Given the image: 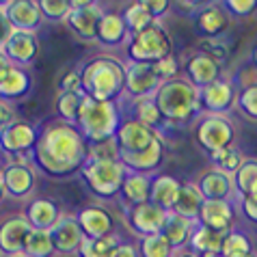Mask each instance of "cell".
Segmentation results:
<instances>
[{
	"mask_svg": "<svg viewBox=\"0 0 257 257\" xmlns=\"http://www.w3.org/2000/svg\"><path fill=\"white\" fill-rule=\"evenodd\" d=\"M87 160L89 145L76 125L54 119L39 127V139L31 152V162L44 175L56 180L71 177L80 173Z\"/></svg>",
	"mask_w": 257,
	"mask_h": 257,
	"instance_id": "1",
	"label": "cell"
},
{
	"mask_svg": "<svg viewBox=\"0 0 257 257\" xmlns=\"http://www.w3.org/2000/svg\"><path fill=\"white\" fill-rule=\"evenodd\" d=\"M82 93L97 102H121L125 91V61L99 54L80 69Z\"/></svg>",
	"mask_w": 257,
	"mask_h": 257,
	"instance_id": "2",
	"label": "cell"
},
{
	"mask_svg": "<svg viewBox=\"0 0 257 257\" xmlns=\"http://www.w3.org/2000/svg\"><path fill=\"white\" fill-rule=\"evenodd\" d=\"M156 106L167 125H184L192 123L201 115V102H199V89L186 76L167 80L156 91Z\"/></svg>",
	"mask_w": 257,
	"mask_h": 257,
	"instance_id": "3",
	"label": "cell"
},
{
	"mask_svg": "<svg viewBox=\"0 0 257 257\" xmlns=\"http://www.w3.org/2000/svg\"><path fill=\"white\" fill-rule=\"evenodd\" d=\"M121 119H123V112L119 102H97L93 97H84L76 127L91 147L115 141Z\"/></svg>",
	"mask_w": 257,
	"mask_h": 257,
	"instance_id": "4",
	"label": "cell"
},
{
	"mask_svg": "<svg viewBox=\"0 0 257 257\" xmlns=\"http://www.w3.org/2000/svg\"><path fill=\"white\" fill-rule=\"evenodd\" d=\"M127 175V169L121 160H106V158H89L80 169V177L89 192L102 201L119 199L121 186Z\"/></svg>",
	"mask_w": 257,
	"mask_h": 257,
	"instance_id": "5",
	"label": "cell"
},
{
	"mask_svg": "<svg viewBox=\"0 0 257 257\" xmlns=\"http://www.w3.org/2000/svg\"><path fill=\"white\" fill-rule=\"evenodd\" d=\"M123 52L127 63H158L173 54V37L162 22H154L145 31L130 35Z\"/></svg>",
	"mask_w": 257,
	"mask_h": 257,
	"instance_id": "6",
	"label": "cell"
},
{
	"mask_svg": "<svg viewBox=\"0 0 257 257\" xmlns=\"http://www.w3.org/2000/svg\"><path fill=\"white\" fill-rule=\"evenodd\" d=\"M192 141L197 143L199 149H203L208 156L220 152V149L235 145V125L229 117L223 115H205L201 112L192 121Z\"/></svg>",
	"mask_w": 257,
	"mask_h": 257,
	"instance_id": "7",
	"label": "cell"
},
{
	"mask_svg": "<svg viewBox=\"0 0 257 257\" xmlns=\"http://www.w3.org/2000/svg\"><path fill=\"white\" fill-rule=\"evenodd\" d=\"M39 127L18 119L0 134V152L11 160H31V152L37 145Z\"/></svg>",
	"mask_w": 257,
	"mask_h": 257,
	"instance_id": "8",
	"label": "cell"
},
{
	"mask_svg": "<svg viewBox=\"0 0 257 257\" xmlns=\"http://www.w3.org/2000/svg\"><path fill=\"white\" fill-rule=\"evenodd\" d=\"M199 102H201V112H205V115L227 117L238 106V84L229 76L223 74L216 82L199 91Z\"/></svg>",
	"mask_w": 257,
	"mask_h": 257,
	"instance_id": "9",
	"label": "cell"
},
{
	"mask_svg": "<svg viewBox=\"0 0 257 257\" xmlns=\"http://www.w3.org/2000/svg\"><path fill=\"white\" fill-rule=\"evenodd\" d=\"M164 84L156 63H125V91L123 99L154 97Z\"/></svg>",
	"mask_w": 257,
	"mask_h": 257,
	"instance_id": "10",
	"label": "cell"
},
{
	"mask_svg": "<svg viewBox=\"0 0 257 257\" xmlns=\"http://www.w3.org/2000/svg\"><path fill=\"white\" fill-rule=\"evenodd\" d=\"M106 9L99 3H91V0H76L71 3V13L65 20V24L78 39L93 44L97 41V26L102 22Z\"/></svg>",
	"mask_w": 257,
	"mask_h": 257,
	"instance_id": "11",
	"label": "cell"
},
{
	"mask_svg": "<svg viewBox=\"0 0 257 257\" xmlns=\"http://www.w3.org/2000/svg\"><path fill=\"white\" fill-rule=\"evenodd\" d=\"M7 197L16 201H26L37 188V169L31 160H9L3 167Z\"/></svg>",
	"mask_w": 257,
	"mask_h": 257,
	"instance_id": "12",
	"label": "cell"
},
{
	"mask_svg": "<svg viewBox=\"0 0 257 257\" xmlns=\"http://www.w3.org/2000/svg\"><path fill=\"white\" fill-rule=\"evenodd\" d=\"M164 218H167V212L152 201L123 208V223L127 225V229L137 235V238L160 233Z\"/></svg>",
	"mask_w": 257,
	"mask_h": 257,
	"instance_id": "13",
	"label": "cell"
},
{
	"mask_svg": "<svg viewBox=\"0 0 257 257\" xmlns=\"http://www.w3.org/2000/svg\"><path fill=\"white\" fill-rule=\"evenodd\" d=\"M240 218L238 201L227 199V201H203L197 216V225L208 227V229L229 233L235 227V220Z\"/></svg>",
	"mask_w": 257,
	"mask_h": 257,
	"instance_id": "14",
	"label": "cell"
},
{
	"mask_svg": "<svg viewBox=\"0 0 257 257\" xmlns=\"http://www.w3.org/2000/svg\"><path fill=\"white\" fill-rule=\"evenodd\" d=\"M195 33L201 39H220L229 26V13L225 11L223 3H205L190 18Z\"/></svg>",
	"mask_w": 257,
	"mask_h": 257,
	"instance_id": "15",
	"label": "cell"
},
{
	"mask_svg": "<svg viewBox=\"0 0 257 257\" xmlns=\"http://www.w3.org/2000/svg\"><path fill=\"white\" fill-rule=\"evenodd\" d=\"M158 137H160V134L156 130H152V127L143 125V123H139L137 119L123 115L115 141H117L119 154H137V152L147 149Z\"/></svg>",
	"mask_w": 257,
	"mask_h": 257,
	"instance_id": "16",
	"label": "cell"
},
{
	"mask_svg": "<svg viewBox=\"0 0 257 257\" xmlns=\"http://www.w3.org/2000/svg\"><path fill=\"white\" fill-rule=\"evenodd\" d=\"M192 184L201 192L203 201H227V199H235L233 177L214 167L203 169Z\"/></svg>",
	"mask_w": 257,
	"mask_h": 257,
	"instance_id": "17",
	"label": "cell"
},
{
	"mask_svg": "<svg viewBox=\"0 0 257 257\" xmlns=\"http://www.w3.org/2000/svg\"><path fill=\"white\" fill-rule=\"evenodd\" d=\"M76 220L84 238H104L108 233H115V216L102 203H91L80 208L76 212Z\"/></svg>",
	"mask_w": 257,
	"mask_h": 257,
	"instance_id": "18",
	"label": "cell"
},
{
	"mask_svg": "<svg viewBox=\"0 0 257 257\" xmlns=\"http://www.w3.org/2000/svg\"><path fill=\"white\" fill-rule=\"evenodd\" d=\"M167 158V147H164L162 137L156 139L152 145L137 154H119L121 164L130 173H143V175H156L160 171Z\"/></svg>",
	"mask_w": 257,
	"mask_h": 257,
	"instance_id": "19",
	"label": "cell"
},
{
	"mask_svg": "<svg viewBox=\"0 0 257 257\" xmlns=\"http://www.w3.org/2000/svg\"><path fill=\"white\" fill-rule=\"evenodd\" d=\"M31 231H33V227L28 223V218L24 216V212L5 218L0 223V253L7 257L24 253V246H26V240Z\"/></svg>",
	"mask_w": 257,
	"mask_h": 257,
	"instance_id": "20",
	"label": "cell"
},
{
	"mask_svg": "<svg viewBox=\"0 0 257 257\" xmlns=\"http://www.w3.org/2000/svg\"><path fill=\"white\" fill-rule=\"evenodd\" d=\"M184 71H186L188 80L201 91L223 76V65L216 59H212L210 54L201 52V50H195L188 56V61L184 63Z\"/></svg>",
	"mask_w": 257,
	"mask_h": 257,
	"instance_id": "21",
	"label": "cell"
},
{
	"mask_svg": "<svg viewBox=\"0 0 257 257\" xmlns=\"http://www.w3.org/2000/svg\"><path fill=\"white\" fill-rule=\"evenodd\" d=\"M50 235H52L56 255H78L84 240V233L76 220V214H61L59 223L50 229Z\"/></svg>",
	"mask_w": 257,
	"mask_h": 257,
	"instance_id": "22",
	"label": "cell"
},
{
	"mask_svg": "<svg viewBox=\"0 0 257 257\" xmlns=\"http://www.w3.org/2000/svg\"><path fill=\"white\" fill-rule=\"evenodd\" d=\"M3 9L16 31L37 33L44 22L37 0H9V3H3Z\"/></svg>",
	"mask_w": 257,
	"mask_h": 257,
	"instance_id": "23",
	"label": "cell"
},
{
	"mask_svg": "<svg viewBox=\"0 0 257 257\" xmlns=\"http://www.w3.org/2000/svg\"><path fill=\"white\" fill-rule=\"evenodd\" d=\"M3 52L7 54V59H9L16 67L28 69L39 56V37H37V33L16 31L11 35V39L7 41Z\"/></svg>",
	"mask_w": 257,
	"mask_h": 257,
	"instance_id": "24",
	"label": "cell"
},
{
	"mask_svg": "<svg viewBox=\"0 0 257 257\" xmlns=\"http://www.w3.org/2000/svg\"><path fill=\"white\" fill-rule=\"evenodd\" d=\"M61 208L54 199H48V197H35L26 203V210H24V216L28 218L33 229H46L50 231L52 227L59 223L61 218Z\"/></svg>",
	"mask_w": 257,
	"mask_h": 257,
	"instance_id": "25",
	"label": "cell"
},
{
	"mask_svg": "<svg viewBox=\"0 0 257 257\" xmlns=\"http://www.w3.org/2000/svg\"><path fill=\"white\" fill-rule=\"evenodd\" d=\"M195 227H197V220H190L177 212H167V218H164L160 233L167 238L171 248H173L175 253H180L184 248H188Z\"/></svg>",
	"mask_w": 257,
	"mask_h": 257,
	"instance_id": "26",
	"label": "cell"
},
{
	"mask_svg": "<svg viewBox=\"0 0 257 257\" xmlns=\"http://www.w3.org/2000/svg\"><path fill=\"white\" fill-rule=\"evenodd\" d=\"M33 91V76L24 67L13 65L7 74L0 78V99L7 104H13L18 99H24Z\"/></svg>",
	"mask_w": 257,
	"mask_h": 257,
	"instance_id": "27",
	"label": "cell"
},
{
	"mask_svg": "<svg viewBox=\"0 0 257 257\" xmlns=\"http://www.w3.org/2000/svg\"><path fill=\"white\" fill-rule=\"evenodd\" d=\"M127 39H130V31L121 11H106L97 26V44L106 48H121L127 44Z\"/></svg>",
	"mask_w": 257,
	"mask_h": 257,
	"instance_id": "28",
	"label": "cell"
},
{
	"mask_svg": "<svg viewBox=\"0 0 257 257\" xmlns=\"http://www.w3.org/2000/svg\"><path fill=\"white\" fill-rule=\"evenodd\" d=\"M152 180L154 175H143V173H130L127 171L123 186L119 192V201L123 208H130V205H141L152 201Z\"/></svg>",
	"mask_w": 257,
	"mask_h": 257,
	"instance_id": "29",
	"label": "cell"
},
{
	"mask_svg": "<svg viewBox=\"0 0 257 257\" xmlns=\"http://www.w3.org/2000/svg\"><path fill=\"white\" fill-rule=\"evenodd\" d=\"M182 182L169 173H156L152 180V203H156L164 212H173L177 197H180Z\"/></svg>",
	"mask_w": 257,
	"mask_h": 257,
	"instance_id": "30",
	"label": "cell"
},
{
	"mask_svg": "<svg viewBox=\"0 0 257 257\" xmlns=\"http://www.w3.org/2000/svg\"><path fill=\"white\" fill-rule=\"evenodd\" d=\"M121 102H127V108L130 112H125V117H132L137 119L139 123L152 127L160 134V130L167 123H164V119L160 115L158 106H156V99L154 97H141V99H121Z\"/></svg>",
	"mask_w": 257,
	"mask_h": 257,
	"instance_id": "31",
	"label": "cell"
},
{
	"mask_svg": "<svg viewBox=\"0 0 257 257\" xmlns=\"http://www.w3.org/2000/svg\"><path fill=\"white\" fill-rule=\"evenodd\" d=\"M227 233L208 229V227L197 225L192 231L190 244L188 248L192 253H197L199 257H220V248H223V240Z\"/></svg>",
	"mask_w": 257,
	"mask_h": 257,
	"instance_id": "32",
	"label": "cell"
},
{
	"mask_svg": "<svg viewBox=\"0 0 257 257\" xmlns=\"http://www.w3.org/2000/svg\"><path fill=\"white\" fill-rule=\"evenodd\" d=\"M255 255V242L244 229L233 227V229L225 235L223 248H220V257H251Z\"/></svg>",
	"mask_w": 257,
	"mask_h": 257,
	"instance_id": "33",
	"label": "cell"
},
{
	"mask_svg": "<svg viewBox=\"0 0 257 257\" xmlns=\"http://www.w3.org/2000/svg\"><path fill=\"white\" fill-rule=\"evenodd\" d=\"M121 244H123V240L117 231L104 235V238H84L78 257H112Z\"/></svg>",
	"mask_w": 257,
	"mask_h": 257,
	"instance_id": "34",
	"label": "cell"
},
{
	"mask_svg": "<svg viewBox=\"0 0 257 257\" xmlns=\"http://www.w3.org/2000/svg\"><path fill=\"white\" fill-rule=\"evenodd\" d=\"M201 205H203V197H201V192L197 190L195 184L192 182H182L180 197H177V203H175L173 212L182 214V216H186L190 220H197Z\"/></svg>",
	"mask_w": 257,
	"mask_h": 257,
	"instance_id": "35",
	"label": "cell"
},
{
	"mask_svg": "<svg viewBox=\"0 0 257 257\" xmlns=\"http://www.w3.org/2000/svg\"><path fill=\"white\" fill-rule=\"evenodd\" d=\"M257 186V158H244L240 169L233 173L235 197H246Z\"/></svg>",
	"mask_w": 257,
	"mask_h": 257,
	"instance_id": "36",
	"label": "cell"
},
{
	"mask_svg": "<svg viewBox=\"0 0 257 257\" xmlns=\"http://www.w3.org/2000/svg\"><path fill=\"white\" fill-rule=\"evenodd\" d=\"M84 97L87 95L82 91H78V93H59V97H56V115H59V119L76 125Z\"/></svg>",
	"mask_w": 257,
	"mask_h": 257,
	"instance_id": "37",
	"label": "cell"
},
{
	"mask_svg": "<svg viewBox=\"0 0 257 257\" xmlns=\"http://www.w3.org/2000/svg\"><path fill=\"white\" fill-rule=\"evenodd\" d=\"M121 16H123V20H125V26H127V31H130V35H137L141 31H145V28H149L156 22V20L149 16V11L145 9L143 0H139V3H130L123 11H121Z\"/></svg>",
	"mask_w": 257,
	"mask_h": 257,
	"instance_id": "38",
	"label": "cell"
},
{
	"mask_svg": "<svg viewBox=\"0 0 257 257\" xmlns=\"http://www.w3.org/2000/svg\"><path fill=\"white\" fill-rule=\"evenodd\" d=\"M24 253L28 257H54L56 248H54V242H52V235H50V231H46V229H33L31 233H28Z\"/></svg>",
	"mask_w": 257,
	"mask_h": 257,
	"instance_id": "39",
	"label": "cell"
},
{
	"mask_svg": "<svg viewBox=\"0 0 257 257\" xmlns=\"http://www.w3.org/2000/svg\"><path fill=\"white\" fill-rule=\"evenodd\" d=\"M137 246H139L141 257H173L175 255V251L171 248V244L162 233L137 238Z\"/></svg>",
	"mask_w": 257,
	"mask_h": 257,
	"instance_id": "40",
	"label": "cell"
},
{
	"mask_svg": "<svg viewBox=\"0 0 257 257\" xmlns=\"http://www.w3.org/2000/svg\"><path fill=\"white\" fill-rule=\"evenodd\" d=\"M208 158H210V162H212L214 169H218V171H223V173H227V175L233 177V173L240 169L242 160H244V156H242L238 149H235V145H233V147L220 149V152L208 156Z\"/></svg>",
	"mask_w": 257,
	"mask_h": 257,
	"instance_id": "41",
	"label": "cell"
},
{
	"mask_svg": "<svg viewBox=\"0 0 257 257\" xmlns=\"http://www.w3.org/2000/svg\"><path fill=\"white\" fill-rule=\"evenodd\" d=\"M41 18L48 22H65L71 13V0H37Z\"/></svg>",
	"mask_w": 257,
	"mask_h": 257,
	"instance_id": "42",
	"label": "cell"
},
{
	"mask_svg": "<svg viewBox=\"0 0 257 257\" xmlns=\"http://www.w3.org/2000/svg\"><path fill=\"white\" fill-rule=\"evenodd\" d=\"M235 110L244 119L257 123V84H248V87L238 89V106H235Z\"/></svg>",
	"mask_w": 257,
	"mask_h": 257,
	"instance_id": "43",
	"label": "cell"
},
{
	"mask_svg": "<svg viewBox=\"0 0 257 257\" xmlns=\"http://www.w3.org/2000/svg\"><path fill=\"white\" fill-rule=\"evenodd\" d=\"M223 7L229 18L235 20H246L257 13V0H225Z\"/></svg>",
	"mask_w": 257,
	"mask_h": 257,
	"instance_id": "44",
	"label": "cell"
},
{
	"mask_svg": "<svg viewBox=\"0 0 257 257\" xmlns=\"http://www.w3.org/2000/svg\"><path fill=\"white\" fill-rule=\"evenodd\" d=\"M199 50L205 54H210L212 59H216L220 65L227 61V56H229V46L227 44H220L218 39H201V44H199Z\"/></svg>",
	"mask_w": 257,
	"mask_h": 257,
	"instance_id": "45",
	"label": "cell"
},
{
	"mask_svg": "<svg viewBox=\"0 0 257 257\" xmlns=\"http://www.w3.org/2000/svg\"><path fill=\"white\" fill-rule=\"evenodd\" d=\"M78 91H82L80 69H69L59 80V93H78Z\"/></svg>",
	"mask_w": 257,
	"mask_h": 257,
	"instance_id": "46",
	"label": "cell"
},
{
	"mask_svg": "<svg viewBox=\"0 0 257 257\" xmlns=\"http://www.w3.org/2000/svg\"><path fill=\"white\" fill-rule=\"evenodd\" d=\"M143 5L156 22H162V18L169 16L173 9V3H169V0H143Z\"/></svg>",
	"mask_w": 257,
	"mask_h": 257,
	"instance_id": "47",
	"label": "cell"
},
{
	"mask_svg": "<svg viewBox=\"0 0 257 257\" xmlns=\"http://www.w3.org/2000/svg\"><path fill=\"white\" fill-rule=\"evenodd\" d=\"M235 201H238V212L242 218H246L248 223L257 225V203L251 201L248 197H235Z\"/></svg>",
	"mask_w": 257,
	"mask_h": 257,
	"instance_id": "48",
	"label": "cell"
},
{
	"mask_svg": "<svg viewBox=\"0 0 257 257\" xmlns=\"http://www.w3.org/2000/svg\"><path fill=\"white\" fill-rule=\"evenodd\" d=\"M16 121H18V115H16L13 104H7L0 99V134H3L11 123H16Z\"/></svg>",
	"mask_w": 257,
	"mask_h": 257,
	"instance_id": "49",
	"label": "cell"
},
{
	"mask_svg": "<svg viewBox=\"0 0 257 257\" xmlns=\"http://www.w3.org/2000/svg\"><path fill=\"white\" fill-rule=\"evenodd\" d=\"M13 33H16V28L11 26L9 18H7V13H5V9H3V3H0V50H5L7 41L11 39Z\"/></svg>",
	"mask_w": 257,
	"mask_h": 257,
	"instance_id": "50",
	"label": "cell"
},
{
	"mask_svg": "<svg viewBox=\"0 0 257 257\" xmlns=\"http://www.w3.org/2000/svg\"><path fill=\"white\" fill-rule=\"evenodd\" d=\"M112 257H141L139 253V246H137V242H123Z\"/></svg>",
	"mask_w": 257,
	"mask_h": 257,
	"instance_id": "51",
	"label": "cell"
},
{
	"mask_svg": "<svg viewBox=\"0 0 257 257\" xmlns=\"http://www.w3.org/2000/svg\"><path fill=\"white\" fill-rule=\"evenodd\" d=\"M199 7H201V3H186V0H175L173 3V9H182L180 13L182 16H188V18L195 16Z\"/></svg>",
	"mask_w": 257,
	"mask_h": 257,
	"instance_id": "52",
	"label": "cell"
},
{
	"mask_svg": "<svg viewBox=\"0 0 257 257\" xmlns=\"http://www.w3.org/2000/svg\"><path fill=\"white\" fill-rule=\"evenodd\" d=\"M11 67H13V63H11L9 59H7V54L3 52V50H0V78H3V76H5Z\"/></svg>",
	"mask_w": 257,
	"mask_h": 257,
	"instance_id": "53",
	"label": "cell"
},
{
	"mask_svg": "<svg viewBox=\"0 0 257 257\" xmlns=\"http://www.w3.org/2000/svg\"><path fill=\"white\" fill-rule=\"evenodd\" d=\"M7 199V188H5V173L3 169H0V203H3Z\"/></svg>",
	"mask_w": 257,
	"mask_h": 257,
	"instance_id": "54",
	"label": "cell"
},
{
	"mask_svg": "<svg viewBox=\"0 0 257 257\" xmlns=\"http://www.w3.org/2000/svg\"><path fill=\"white\" fill-rule=\"evenodd\" d=\"M173 257H199L197 253H192L190 248H184V251H180V253H175Z\"/></svg>",
	"mask_w": 257,
	"mask_h": 257,
	"instance_id": "55",
	"label": "cell"
},
{
	"mask_svg": "<svg viewBox=\"0 0 257 257\" xmlns=\"http://www.w3.org/2000/svg\"><path fill=\"white\" fill-rule=\"evenodd\" d=\"M251 67L257 69V44H255L253 50H251Z\"/></svg>",
	"mask_w": 257,
	"mask_h": 257,
	"instance_id": "56",
	"label": "cell"
},
{
	"mask_svg": "<svg viewBox=\"0 0 257 257\" xmlns=\"http://www.w3.org/2000/svg\"><path fill=\"white\" fill-rule=\"evenodd\" d=\"M246 197H248V199H251V201H255V203H257V186H255V188H253L251 192H248V195H246Z\"/></svg>",
	"mask_w": 257,
	"mask_h": 257,
	"instance_id": "57",
	"label": "cell"
},
{
	"mask_svg": "<svg viewBox=\"0 0 257 257\" xmlns=\"http://www.w3.org/2000/svg\"><path fill=\"white\" fill-rule=\"evenodd\" d=\"M13 257H28L26 253H20V255H13Z\"/></svg>",
	"mask_w": 257,
	"mask_h": 257,
	"instance_id": "58",
	"label": "cell"
},
{
	"mask_svg": "<svg viewBox=\"0 0 257 257\" xmlns=\"http://www.w3.org/2000/svg\"><path fill=\"white\" fill-rule=\"evenodd\" d=\"M251 257H257V253H255V255H251Z\"/></svg>",
	"mask_w": 257,
	"mask_h": 257,
	"instance_id": "59",
	"label": "cell"
},
{
	"mask_svg": "<svg viewBox=\"0 0 257 257\" xmlns=\"http://www.w3.org/2000/svg\"><path fill=\"white\" fill-rule=\"evenodd\" d=\"M0 257H5V255H3V253H0Z\"/></svg>",
	"mask_w": 257,
	"mask_h": 257,
	"instance_id": "60",
	"label": "cell"
}]
</instances>
